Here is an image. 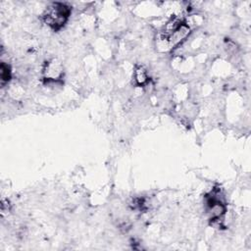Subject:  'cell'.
Wrapping results in <instances>:
<instances>
[{"instance_id": "5b68a950", "label": "cell", "mask_w": 251, "mask_h": 251, "mask_svg": "<svg viewBox=\"0 0 251 251\" xmlns=\"http://www.w3.org/2000/svg\"><path fill=\"white\" fill-rule=\"evenodd\" d=\"M10 79H11V70H10V67L7 64L2 63L1 64V83H2V85H4Z\"/></svg>"}, {"instance_id": "6da1fadb", "label": "cell", "mask_w": 251, "mask_h": 251, "mask_svg": "<svg viewBox=\"0 0 251 251\" xmlns=\"http://www.w3.org/2000/svg\"><path fill=\"white\" fill-rule=\"evenodd\" d=\"M188 25L177 18L171 19L160 33V39L168 48L177 46L189 34Z\"/></svg>"}, {"instance_id": "7a4b0ae2", "label": "cell", "mask_w": 251, "mask_h": 251, "mask_svg": "<svg viewBox=\"0 0 251 251\" xmlns=\"http://www.w3.org/2000/svg\"><path fill=\"white\" fill-rule=\"evenodd\" d=\"M71 11V7L66 3L53 2L46 8L43 14V20L53 30H59L69 20Z\"/></svg>"}, {"instance_id": "8992f818", "label": "cell", "mask_w": 251, "mask_h": 251, "mask_svg": "<svg viewBox=\"0 0 251 251\" xmlns=\"http://www.w3.org/2000/svg\"><path fill=\"white\" fill-rule=\"evenodd\" d=\"M135 80L138 84H142L146 81V74H145V71L139 67L138 69L135 70Z\"/></svg>"}, {"instance_id": "3957f363", "label": "cell", "mask_w": 251, "mask_h": 251, "mask_svg": "<svg viewBox=\"0 0 251 251\" xmlns=\"http://www.w3.org/2000/svg\"><path fill=\"white\" fill-rule=\"evenodd\" d=\"M207 213L211 221L220 220L226 211L225 202L219 197V191H211L210 194L206 195Z\"/></svg>"}, {"instance_id": "277c9868", "label": "cell", "mask_w": 251, "mask_h": 251, "mask_svg": "<svg viewBox=\"0 0 251 251\" xmlns=\"http://www.w3.org/2000/svg\"><path fill=\"white\" fill-rule=\"evenodd\" d=\"M63 75V68L59 62L56 60L48 61L45 64V68L43 70L44 80L47 82L50 81H58Z\"/></svg>"}]
</instances>
